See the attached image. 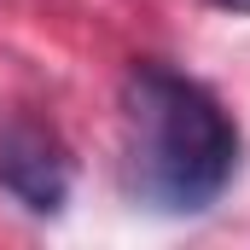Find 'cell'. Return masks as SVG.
<instances>
[{"mask_svg": "<svg viewBox=\"0 0 250 250\" xmlns=\"http://www.w3.org/2000/svg\"><path fill=\"white\" fill-rule=\"evenodd\" d=\"M128 192L157 215H198L239 175V128L221 99L169 64H134L123 82Z\"/></svg>", "mask_w": 250, "mask_h": 250, "instance_id": "6da1fadb", "label": "cell"}, {"mask_svg": "<svg viewBox=\"0 0 250 250\" xmlns=\"http://www.w3.org/2000/svg\"><path fill=\"white\" fill-rule=\"evenodd\" d=\"M0 192L23 204L29 215H59L70 198V157L59 134L29 117L0 123Z\"/></svg>", "mask_w": 250, "mask_h": 250, "instance_id": "7a4b0ae2", "label": "cell"}, {"mask_svg": "<svg viewBox=\"0 0 250 250\" xmlns=\"http://www.w3.org/2000/svg\"><path fill=\"white\" fill-rule=\"evenodd\" d=\"M209 6H221V12H245V18H250V0H209Z\"/></svg>", "mask_w": 250, "mask_h": 250, "instance_id": "3957f363", "label": "cell"}]
</instances>
